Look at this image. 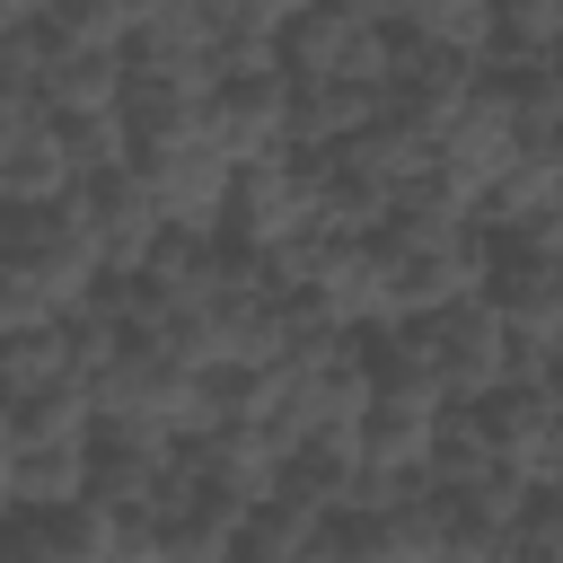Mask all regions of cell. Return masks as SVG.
<instances>
[{
    "label": "cell",
    "mask_w": 563,
    "mask_h": 563,
    "mask_svg": "<svg viewBox=\"0 0 563 563\" xmlns=\"http://www.w3.org/2000/svg\"><path fill=\"white\" fill-rule=\"evenodd\" d=\"M0 264H9V273H35L62 308H79V299L114 273L106 246H97V229H88L79 185L53 194V202H9V220H0Z\"/></svg>",
    "instance_id": "cell-1"
},
{
    "label": "cell",
    "mask_w": 563,
    "mask_h": 563,
    "mask_svg": "<svg viewBox=\"0 0 563 563\" xmlns=\"http://www.w3.org/2000/svg\"><path fill=\"white\" fill-rule=\"evenodd\" d=\"M194 387H202V361H185L167 334H123L106 352V369L88 378L97 422H158V431H185Z\"/></svg>",
    "instance_id": "cell-2"
},
{
    "label": "cell",
    "mask_w": 563,
    "mask_h": 563,
    "mask_svg": "<svg viewBox=\"0 0 563 563\" xmlns=\"http://www.w3.org/2000/svg\"><path fill=\"white\" fill-rule=\"evenodd\" d=\"M132 167L150 176L158 211L185 220V229H220V211H229V194H238V158H229V141H220L211 123L167 132V141H132Z\"/></svg>",
    "instance_id": "cell-3"
},
{
    "label": "cell",
    "mask_w": 563,
    "mask_h": 563,
    "mask_svg": "<svg viewBox=\"0 0 563 563\" xmlns=\"http://www.w3.org/2000/svg\"><path fill=\"white\" fill-rule=\"evenodd\" d=\"M387 62H396V26L387 18L317 0L308 18L282 26V70L290 79H369V88H387Z\"/></svg>",
    "instance_id": "cell-4"
},
{
    "label": "cell",
    "mask_w": 563,
    "mask_h": 563,
    "mask_svg": "<svg viewBox=\"0 0 563 563\" xmlns=\"http://www.w3.org/2000/svg\"><path fill=\"white\" fill-rule=\"evenodd\" d=\"M528 158V132H519V106H510V88L484 70V88L440 123V176L466 194V202H484L510 167Z\"/></svg>",
    "instance_id": "cell-5"
},
{
    "label": "cell",
    "mask_w": 563,
    "mask_h": 563,
    "mask_svg": "<svg viewBox=\"0 0 563 563\" xmlns=\"http://www.w3.org/2000/svg\"><path fill=\"white\" fill-rule=\"evenodd\" d=\"M299 229H317V158H299V150L246 158L238 167V194L220 211V238L229 246H282Z\"/></svg>",
    "instance_id": "cell-6"
},
{
    "label": "cell",
    "mask_w": 563,
    "mask_h": 563,
    "mask_svg": "<svg viewBox=\"0 0 563 563\" xmlns=\"http://www.w3.org/2000/svg\"><path fill=\"white\" fill-rule=\"evenodd\" d=\"M422 334H431V352H440V387H449V405H475V396L510 387V343H519V325H510L484 290L431 308Z\"/></svg>",
    "instance_id": "cell-7"
},
{
    "label": "cell",
    "mask_w": 563,
    "mask_h": 563,
    "mask_svg": "<svg viewBox=\"0 0 563 563\" xmlns=\"http://www.w3.org/2000/svg\"><path fill=\"white\" fill-rule=\"evenodd\" d=\"M475 88H484V53H466L449 35H422V26H396V62H387V106L396 114L440 132Z\"/></svg>",
    "instance_id": "cell-8"
},
{
    "label": "cell",
    "mask_w": 563,
    "mask_h": 563,
    "mask_svg": "<svg viewBox=\"0 0 563 563\" xmlns=\"http://www.w3.org/2000/svg\"><path fill=\"white\" fill-rule=\"evenodd\" d=\"M70 185H79V167H70L62 114L44 106V88H9V114H0V202H53Z\"/></svg>",
    "instance_id": "cell-9"
},
{
    "label": "cell",
    "mask_w": 563,
    "mask_h": 563,
    "mask_svg": "<svg viewBox=\"0 0 563 563\" xmlns=\"http://www.w3.org/2000/svg\"><path fill=\"white\" fill-rule=\"evenodd\" d=\"M79 202H88V229H97V246H106V264H114V273H141V255L167 238V211H158V194H150V176H141V167L79 176Z\"/></svg>",
    "instance_id": "cell-10"
},
{
    "label": "cell",
    "mask_w": 563,
    "mask_h": 563,
    "mask_svg": "<svg viewBox=\"0 0 563 563\" xmlns=\"http://www.w3.org/2000/svg\"><path fill=\"white\" fill-rule=\"evenodd\" d=\"M484 299H493L519 334H554V325H563V255L537 246V238H493Z\"/></svg>",
    "instance_id": "cell-11"
},
{
    "label": "cell",
    "mask_w": 563,
    "mask_h": 563,
    "mask_svg": "<svg viewBox=\"0 0 563 563\" xmlns=\"http://www.w3.org/2000/svg\"><path fill=\"white\" fill-rule=\"evenodd\" d=\"M211 132L229 141V158H273V150H299L290 141V70H238L220 79L211 97Z\"/></svg>",
    "instance_id": "cell-12"
},
{
    "label": "cell",
    "mask_w": 563,
    "mask_h": 563,
    "mask_svg": "<svg viewBox=\"0 0 563 563\" xmlns=\"http://www.w3.org/2000/svg\"><path fill=\"white\" fill-rule=\"evenodd\" d=\"M229 273H238V246H229L220 229H185V220H167V238L141 255V282L158 290V308H167V317H176V308L220 299V290H229Z\"/></svg>",
    "instance_id": "cell-13"
},
{
    "label": "cell",
    "mask_w": 563,
    "mask_h": 563,
    "mask_svg": "<svg viewBox=\"0 0 563 563\" xmlns=\"http://www.w3.org/2000/svg\"><path fill=\"white\" fill-rule=\"evenodd\" d=\"M352 176H369V185H387V194H405V185H422L431 167H440V132L431 123H413V114H396V106H378L343 150H334Z\"/></svg>",
    "instance_id": "cell-14"
},
{
    "label": "cell",
    "mask_w": 563,
    "mask_h": 563,
    "mask_svg": "<svg viewBox=\"0 0 563 563\" xmlns=\"http://www.w3.org/2000/svg\"><path fill=\"white\" fill-rule=\"evenodd\" d=\"M378 106H387V88H369V79H290V141H299L308 158H325V150H343Z\"/></svg>",
    "instance_id": "cell-15"
},
{
    "label": "cell",
    "mask_w": 563,
    "mask_h": 563,
    "mask_svg": "<svg viewBox=\"0 0 563 563\" xmlns=\"http://www.w3.org/2000/svg\"><path fill=\"white\" fill-rule=\"evenodd\" d=\"M97 440V431H88ZM88 440H26V449H0V501L9 510H44V501H70L88 493Z\"/></svg>",
    "instance_id": "cell-16"
},
{
    "label": "cell",
    "mask_w": 563,
    "mask_h": 563,
    "mask_svg": "<svg viewBox=\"0 0 563 563\" xmlns=\"http://www.w3.org/2000/svg\"><path fill=\"white\" fill-rule=\"evenodd\" d=\"M440 396H369L361 413V449L369 466H396V475H431V440H440Z\"/></svg>",
    "instance_id": "cell-17"
},
{
    "label": "cell",
    "mask_w": 563,
    "mask_h": 563,
    "mask_svg": "<svg viewBox=\"0 0 563 563\" xmlns=\"http://www.w3.org/2000/svg\"><path fill=\"white\" fill-rule=\"evenodd\" d=\"M325 501H308V493H290V484H273L255 510H246V563H299V554H325Z\"/></svg>",
    "instance_id": "cell-18"
},
{
    "label": "cell",
    "mask_w": 563,
    "mask_h": 563,
    "mask_svg": "<svg viewBox=\"0 0 563 563\" xmlns=\"http://www.w3.org/2000/svg\"><path fill=\"white\" fill-rule=\"evenodd\" d=\"M123 88H132V53H62L53 44V70H44V106L70 123V114H123Z\"/></svg>",
    "instance_id": "cell-19"
},
{
    "label": "cell",
    "mask_w": 563,
    "mask_h": 563,
    "mask_svg": "<svg viewBox=\"0 0 563 563\" xmlns=\"http://www.w3.org/2000/svg\"><path fill=\"white\" fill-rule=\"evenodd\" d=\"M97 431V396L88 387H26V396H0V449H26V440H88Z\"/></svg>",
    "instance_id": "cell-20"
},
{
    "label": "cell",
    "mask_w": 563,
    "mask_h": 563,
    "mask_svg": "<svg viewBox=\"0 0 563 563\" xmlns=\"http://www.w3.org/2000/svg\"><path fill=\"white\" fill-rule=\"evenodd\" d=\"M563 53V0H493V44L484 70H528Z\"/></svg>",
    "instance_id": "cell-21"
},
{
    "label": "cell",
    "mask_w": 563,
    "mask_h": 563,
    "mask_svg": "<svg viewBox=\"0 0 563 563\" xmlns=\"http://www.w3.org/2000/svg\"><path fill=\"white\" fill-rule=\"evenodd\" d=\"M44 35L62 44V53H132V35H141V18H132V0H53L44 9Z\"/></svg>",
    "instance_id": "cell-22"
},
{
    "label": "cell",
    "mask_w": 563,
    "mask_h": 563,
    "mask_svg": "<svg viewBox=\"0 0 563 563\" xmlns=\"http://www.w3.org/2000/svg\"><path fill=\"white\" fill-rule=\"evenodd\" d=\"M62 141H70V167H79V176L132 167V123H123V114H70Z\"/></svg>",
    "instance_id": "cell-23"
},
{
    "label": "cell",
    "mask_w": 563,
    "mask_h": 563,
    "mask_svg": "<svg viewBox=\"0 0 563 563\" xmlns=\"http://www.w3.org/2000/svg\"><path fill=\"white\" fill-rule=\"evenodd\" d=\"M405 26H422V35H449V44L484 53V44H493V0H405Z\"/></svg>",
    "instance_id": "cell-24"
}]
</instances>
